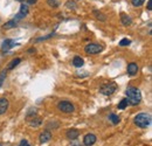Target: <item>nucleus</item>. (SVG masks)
<instances>
[{"instance_id": "13", "label": "nucleus", "mask_w": 152, "mask_h": 146, "mask_svg": "<svg viewBox=\"0 0 152 146\" xmlns=\"http://www.w3.org/2000/svg\"><path fill=\"white\" fill-rule=\"evenodd\" d=\"M84 64V61L81 56H75L73 58V66L76 67V68H82V66Z\"/></svg>"}, {"instance_id": "22", "label": "nucleus", "mask_w": 152, "mask_h": 146, "mask_svg": "<svg viewBox=\"0 0 152 146\" xmlns=\"http://www.w3.org/2000/svg\"><path fill=\"white\" fill-rule=\"evenodd\" d=\"M66 7L72 8V9H75V8H76V2H75V1H73V0H68V1H67V4H66Z\"/></svg>"}, {"instance_id": "9", "label": "nucleus", "mask_w": 152, "mask_h": 146, "mask_svg": "<svg viewBox=\"0 0 152 146\" xmlns=\"http://www.w3.org/2000/svg\"><path fill=\"white\" fill-rule=\"evenodd\" d=\"M39 140H40V143H41V144L48 143L49 140H52V132H50V131H48V130L43 131V132L40 134V137H39Z\"/></svg>"}, {"instance_id": "16", "label": "nucleus", "mask_w": 152, "mask_h": 146, "mask_svg": "<svg viewBox=\"0 0 152 146\" xmlns=\"http://www.w3.org/2000/svg\"><path fill=\"white\" fill-rule=\"evenodd\" d=\"M17 25H18V23H17L15 21L11 20V21H7L6 23H4L2 28H4V29H11V28H15V26H17Z\"/></svg>"}, {"instance_id": "28", "label": "nucleus", "mask_w": 152, "mask_h": 146, "mask_svg": "<svg viewBox=\"0 0 152 146\" xmlns=\"http://www.w3.org/2000/svg\"><path fill=\"white\" fill-rule=\"evenodd\" d=\"M26 1H27V4H28V5H34L38 0H26Z\"/></svg>"}, {"instance_id": "21", "label": "nucleus", "mask_w": 152, "mask_h": 146, "mask_svg": "<svg viewBox=\"0 0 152 146\" xmlns=\"http://www.w3.org/2000/svg\"><path fill=\"white\" fill-rule=\"evenodd\" d=\"M144 2H145V0H131V4L134 7H140Z\"/></svg>"}, {"instance_id": "11", "label": "nucleus", "mask_w": 152, "mask_h": 146, "mask_svg": "<svg viewBox=\"0 0 152 146\" xmlns=\"http://www.w3.org/2000/svg\"><path fill=\"white\" fill-rule=\"evenodd\" d=\"M126 72H128V74H129L130 76L137 75V73H138V66H137V63H134V62L129 63V64H128V68H126Z\"/></svg>"}, {"instance_id": "30", "label": "nucleus", "mask_w": 152, "mask_h": 146, "mask_svg": "<svg viewBox=\"0 0 152 146\" xmlns=\"http://www.w3.org/2000/svg\"><path fill=\"white\" fill-rule=\"evenodd\" d=\"M2 83H4V82H2V81H0V88H1V85H2Z\"/></svg>"}, {"instance_id": "7", "label": "nucleus", "mask_w": 152, "mask_h": 146, "mask_svg": "<svg viewBox=\"0 0 152 146\" xmlns=\"http://www.w3.org/2000/svg\"><path fill=\"white\" fill-rule=\"evenodd\" d=\"M18 43L14 41V40H12V39H6V40H4L2 41V43H1V50L2 52H8L10 49H12L13 47H15Z\"/></svg>"}, {"instance_id": "29", "label": "nucleus", "mask_w": 152, "mask_h": 146, "mask_svg": "<svg viewBox=\"0 0 152 146\" xmlns=\"http://www.w3.org/2000/svg\"><path fill=\"white\" fill-rule=\"evenodd\" d=\"M28 53H35V49H29Z\"/></svg>"}, {"instance_id": "6", "label": "nucleus", "mask_w": 152, "mask_h": 146, "mask_svg": "<svg viewBox=\"0 0 152 146\" xmlns=\"http://www.w3.org/2000/svg\"><path fill=\"white\" fill-rule=\"evenodd\" d=\"M28 12H29V8H28V6L27 5H25V4H21V6H20V11L19 13L13 18V21H15L17 23L21 21L22 19H25V17L28 14Z\"/></svg>"}, {"instance_id": "15", "label": "nucleus", "mask_w": 152, "mask_h": 146, "mask_svg": "<svg viewBox=\"0 0 152 146\" xmlns=\"http://www.w3.org/2000/svg\"><path fill=\"white\" fill-rule=\"evenodd\" d=\"M41 124H42V119H41L40 117H35V118H33V119L29 122V125L33 126V128H38Z\"/></svg>"}, {"instance_id": "24", "label": "nucleus", "mask_w": 152, "mask_h": 146, "mask_svg": "<svg viewBox=\"0 0 152 146\" xmlns=\"http://www.w3.org/2000/svg\"><path fill=\"white\" fill-rule=\"evenodd\" d=\"M130 43H131V41L128 40V39H123V40L119 41V46H122V47H123V46H129Z\"/></svg>"}, {"instance_id": "25", "label": "nucleus", "mask_w": 152, "mask_h": 146, "mask_svg": "<svg viewBox=\"0 0 152 146\" xmlns=\"http://www.w3.org/2000/svg\"><path fill=\"white\" fill-rule=\"evenodd\" d=\"M48 1V5L50 6V7H54V8H56L57 6H58V2H57V0H47Z\"/></svg>"}, {"instance_id": "8", "label": "nucleus", "mask_w": 152, "mask_h": 146, "mask_svg": "<svg viewBox=\"0 0 152 146\" xmlns=\"http://www.w3.org/2000/svg\"><path fill=\"white\" fill-rule=\"evenodd\" d=\"M96 140H97V138H96L95 134L88 133V134H86L84 138H83V144L86 146H93L96 143Z\"/></svg>"}, {"instance_id": "18", "label": "nucleus", "mask_w": 152, "mask_h": 146, "mask_svg": "<svg viewBox=\"0 0 152 146\" xmlns=\"http://www.w3.org/2000/svg\"><path fill=\"white\" fill-rule=\"evenodd\" d=\"M109 120H110L114 125H116V124L119 123V117H118L117 115H115V113H110V115H109Z\"/></svg>"}, {"instance_id": "4", "label": "nucleus", "mask_w": 152, "mask_h": 146, "mask_svg": "<svg viewBox=\"0 0 152 146\" xmlns=\"http://www.w3.org/2000/svg\"><path fill=\"white\" fill-rule=\"evenodd\" d=\"M103 50V47L98 43H89L84 47V52L89 55H95V54H99Z\"/></svg>"}, {"instance_id": "17", "label": "nucleus", "mask_w": 152, "mask_h": 146, "mask_svg": "<svg viewBox=\"0 0 152 146\" xmlns=\"http://www.w3.org/2000/svg\"><path fill=\"white\" fill-rule=\"evenodd\" d=\"M20 61H21L20 58H14V60H12V61L8 63V67H7V69H8V70H12L13 68H15V67L19 64Z\"/></svg>"}, {"instance_id": "23", "label": "nucleus", "mask_w": 152, "mask_h": 146, "mask_svg": "<svg viewBox=\"0 0 152 146\" xmlns=\"http://www.w3.org/2000/svg\"><path fill=\"white\" fill-rule=\"evenodd\" d=\"M52 36H54V33H50V34H48V35H46V36L39 37V39L35 40V42H41V41H43V40H48V39H50Z\"/></svg>"}, {"instance_id": "27", "label": "nucleus", "mask_w": 152, "mask_h": 146, "mask_svg": "<svg viewBox=\"0 0 152 146\" xmlns=\"http://www.w3.org/2000/svg\"><path fill=\"white\" fill-rule=\"evenodd\" d=\"M148 9L149 11L152 9V0H149V2H148Z\"/></svg>"}, {"instance_id": "1", "label": "nucleus", "mask_w": 152, "mask_h": 146, "mask_svg": "<svg viewBox=\"0 0 152 146\" xmlns=\"http://www.w3.org/2000/svg\"><path fill=\"white\" fill-rule=\"evenodd\" d=\"M125 93H126V99H128V102H129L130 105L136 107V105H138L140 103V101H142V93L139 91V89L130 87V88L126 89Z\"/></svg>"}, {"instance_id": "5", "label": "nucleus", "mask_w": 152, "mask_h": 146, "mask_svg": "<svg viewBox=\"0 0 152 146\" xmlns=\"http://www.w3.org/2000/svg\"><path fill=\"white\" fill-rule=\"evenodd\" d=\"M116 89H117V85L115 83H105L99 88V92L104 96H110L116 91Z\"/></svg>"}, {"instance_id": "12", "label": "nucleus", "mask_w": 152, "mask_h": 146, "mask_svg": "<svg viewBox=\"0 0 152 146\" xmlns=\"http://www.w3.org/2000/svg\"><path fill=\"white\" fill-rule=\"evenodd\" d=\"M78 134H80V132L76 128H70V130L67 131V138L70 139V140H75L76 138L78 137Z\"/></svg>"}, {"instance_id": "20", "label": "nucleus", "mask_w": 152, "mask_h": 146, "mask_svg": "<svg viewBox=\"0 0 152 146\" xmlns=\"http://www.w3.org/2000/svg\"><path fill=\"white\" fill-rule=\"evenodd\" d=\"M94 14L96 15V18L98 19V20H101V21H105V19H107V17L103 13H101L98 11H94Z\"/></svg>"}, {"instance_id": "26", "label": "nucleus", "mask_w": 152, "mask_h": 146, "mask_svg": "<svg viewBox=\"0 0 152 146\" xmlns=\"http://www.w3.org/2000/svg\"><path fill=\"white\" fill-rule=\"evenodd\" d=\"M19 146H31V145H29V143H28V142H27L26 139H22Z\"/></svg>"}, {"instance_id": "32", "label": "nucleus", "mask_w": 152, "mask_h": 146, "mask_svg": "<svg viewBox=\"0 0 152 146\" xmlns=\"http://www.w3.org/2000/svg\"><path fill=\"white\" fill-rule=\"evenodd\" d=\"M0 146H2V145H1V144H0Z\"/></svg>"}, {"instance_id": "2", "label": "nucleus", "mask_w": 152, "mask_h": 146, "mask_svg": "<svg viewBox=\"0 0 152 146\" xmlns=\"http://www.w3.org/2000/svg\"><path fill=\"white\" fill-rule=\"evenodd\" d=\"M151 116L149 113H139L134 117V124L138 126V128H149L151 125Z\"/></svg>"}, {"instance_id": "3", "label": "nucleus", "mask_w": 152, "mask_h": 146, "mask_svg": "<svg viewBox=\"0 0 152 146\" xmlns=\"http://www.w3.org/2000/svg\"><path fill=\"white\" fill-rule=\"evenodd\" d=\"M57 109L61 112H64V113H73L75 111V107L69 101H61L57 104Z\"/></svg>"}, {"instance_id": "31", "label": "nucleus", "mask_w": 152, "mask_h": 146, "mask_svg": "<svg viewBox=\"0 0 152 146\" xmlns=\"http://www.w3.org/2000/svg\"><path fill=\"white\" fill-rule=\"evenodd\" d=\"M19 1H23V0H19Z\"/></svg>"}, {"instance_id": "10", "label": "nucleus", "mask_w": 152, "mask_h": 146, "mask_svg": "<svg viewBox=\"0 0 152 146\" xmlns=\"http://www.w3.org/2000/svg\"><path fill=\"white\" fill-rule=\"evenodd\" d=\"M8 107H10V102L4 97L0 98V116L4 115L8 110Z\"/></svg>"}, {"instance_id": "19", "label": "nucleus", "mask_w": 152, "mask_h": 146, "mask_svg": "<svg viewBox=\"0 0 152 146\" xmlns=\"http://www.w3.org/2000/svg\"><path fill=\"white\" fill-rule=\"evenodd\" d=\"M128 104H129V102H128V99L126 98H123L121 102H119V104H118V109L119 110H124L126 107H128Z\"/></svg>"}, {"instance_id": "14", "label": "nucleus", "mask_w": 152, "mask_h": 146, "mask_svg": "<svg viewBox=\"0 0 152 146\" xmlns=\"http://www.w3.org/2000/svg\"><path fill=\"white\" fill-rule=\"evenodd\" d=\"M121 21H122V23H123L124 26H130V25L132 23L131 18H130L129 15L124 14V13H122V14H121Z\"/></svg>"}]
</instances>
